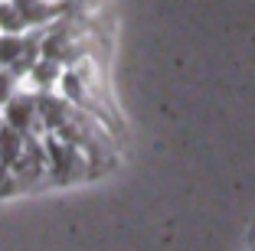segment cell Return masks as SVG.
Segmentation results:
<instances>
[{
	"instance_id": "2",
	"label": "cell",
	"mask_w": 255,
	"mask_h": 251,
	"mask_svg": "<svg viewBox=\"0 0 255 251\" xmlns=\"http://www.w3.org/2000/svg\"><path fill=\"white\" fill-rule=\"evenodd\" d=\"M13 3L26 16V23H46V20H53V16H59V7H56L53 0H13Z\"/></svg>"
},
{
	"instance_id": "4",
	"label": "cell",
	"mask_w": 255,
	"mask_h": 251,
	"mask_svg": "<svg viewBox=\"0 0 255 251\" xmlns=\"http://www.w3.org/2000/svg\"><path fill=\"white\" fill-rule=\"evenodd\" d=\"M13 69L10 72H0V101H10L13 98Z\"/></svg>"
},
{
	"instance_id": "1",
	"label": "cell",
	"mask_w": 255,
	"mask_h": 251,
	"mask_svg": "<svg viewBox=\"0 0 255 251\" xmlns=\"http://www.w3.org/2000/svg\"><path fill=\"white\" fill-rule=\"evenodd\" d=\"M7 121H10V127H16V131H23V134L39 131L43 114H39L36 98H30V95H13L7 101Z\"/></svg>"
},
{
	"instance_id": "3",
	"label": "cell",
	"mask_w": 255,
	"mask_h": 251,
	"mask_svg": "<svg viewBox=\"0 0 255 251\" xmlns=\"http://www.w3.org/2000/svg\"><path fill=\"white\" fill-rule=\"evenodd\" d=\"M33 75H36V82L46 88V85H49L53 79H59V69H56V62H53V59H46V62H39V66L33 69Z\"/></svg>"
}]
</instances>
